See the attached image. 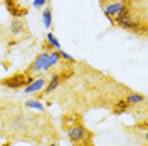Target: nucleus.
Here are the masks:
<instances>
[{
    "label": "nucleus",
    "mask_w": 148,
    "mask_h": 146,
    "mask_svg": "<svg viewBox=\"0 0 148 146\" xmlns=\"http://www.w3.org/2000/svg\"><path fill=\"white\" fill-rule=\"evenodd\" d=\"M61 61V50H52V52H49V57H47V62H46V67H44V71H49L51 67L54 64H57Z\"/></svg>",
    "instance_id": "1a4fd4ad"
},
{
    "label": "nucleus",
    "mask_w": 148,
    "mask_h": 146,
    "mask_svg": "<svg viewBox=\"0 0 148 146\" xmlns=\"http://www.w3.org/2000/svg\"><path fill=\"white\" fill-rule=\"evenodd\" d=\"M47 2H49V0H34V2H32V7L36 10H42V7L46 5Z\"/></svg>",
    "instance_id": "2eb2a0df"
},
{
    "label": "nucleus",
    "mask_w": 148,
    "mask_h": 146,
    "mask_svg": "<svg viewBox=\"0 0 148 146\" xmlns=\"http://www.w3.org/2000/svg\"><path fill=\"white\" fill-rule=\"evenodd\" d=\"M61 59H66V61H69V62H74V57L69 55L67 52H64V50H61Z\"/></svg>",
    "instance_id": "dca6fc26"
},
{
    "label": "nucleus",
    "mask_w": 148,
    "mask_h": 146,
    "mask_svg": "<svg viewBox=\"0 0 148 146\" xmlns=\"http://www.w3.org/2000/svg\"><path fill=\"white\" fill-rule=\"evenodd\" d=\"M47 40H49V44L54 47L56 50H61V42L57 40V37H56L52 32H49V34H47Z\"/></svg>",
    "instance_id": "f8f14e48"
},
{
    "label": "nucleus",
    "mask_w": 148,
    "mask_h": 146,
    "mask_svg": "<svg viewBox=\"0 0 148 146\" xmlns=\"http://www.w3.org/2000/svg\"><path fill=\"white\" fill-rule=\"evenodd\" d=\"M47 57H49V52H42V54L37 55V59L32 62V65L29 67L27 74H36V72H40V71H44V67H46V62H47Z\"/></svg>",
    "instance_id": "39448f33"
},
{
    "label": "nucleus",
    "mask_w": 148,
    "mask_h": 146,
    "mask_svg": "<svg viewBox=\"0 0 148 146\" xmlns=\"http://www.w3.org/2000/svg\"><path fill=\"white\" fill-rule=\"evenodd\" d=\"M3 146H10V145H3Z\"/></svg>",
    "instance_id": "6ab92c4d"
},
{
    "label": "nucleus",
    "mask_w": 148,
    "mask_h": 146,
    "mask_svg": "<svg viewBox=\"0 0 148 146\" xmlns=\"http://www.w3.org/2000/svg\"><path fill=\"white\" fill-rule=\"evenodd\" d=\"M125 101L130 102V104H140V102H145V96L140 94V92H133V94H128Z\"/></svg>",
    "instance_id": "9b49d317"
},
{
    "label": "nucleus",
    "mask_w": 148,
    "mask_h": 146,
    "mask_svg": "<svg viewBox=\"0 0 148 146\" xmlns=\"http://www.w3.org/2000/svg\"><path fill=\"white\" fill-rule=\"evenodd\" d=\"M114 24L120 29H126V30H138V27H143V25L140 24L138 17L128 9V5L121 10L118 17L114 18Z\"/></svg>",
    "instance_id": "f257e3e1"
},
{
    "label": "nucleus",
    "mask_w": 148,
    "mask_h": 146,
    "mask_svg": "<svg viewBox=\"0 0 148 146\" xmlns=\"http://www.w3.org/2000/svg\"><path fill=\"white\" fill-rule=\"evenodd\" d=\"M79 146H92V145H91V141H88V143H81Z\"/></svg>",
    "instance_id": "f3484780"
},
{
    "label": "nucleus",
    "mask_w": 148,
    "mask_h": 146,
    "mask_svg": "<svg viewBox=\"0 0 148 146\" xmlns=\"http://www.w3.org/2000/svg\"><path fill=\"white\" fill-rule=\"evenodd\" d=\"M61 81H62V76L61 74H54L52 76V79L46 84V87H44V91H46V94H51L52 91H56V87H59V84H61Z\"/></svg>",
    "instance_id": "6e6552de"
},
{
    "label": "nucleus",
    "mask_w": 148,
    "mask_h": 146,
    "mask_svg": "<svg viewBox=\"0 0 148 146\" xmlns=\"http://www.w3.org/2000/svg\"><path fill=\"white\" fill-rule=\"evenodd\" d=\"M116 108H118V109H114V113H116V114H121V113H126L128 108H131V104L126 102V101H120V102L116 104Z\"/></svg>",
    "instance_id": "4468645a"
},
{
    "label": "nucleus",
    "mask_w": 148,
    "mask_h": 146,
    "mask_svg": "<svg viewBox=\"0 0 148 146\" xmlns=\"http://www.w3.org/2000/svg\"><path fill=\"white\" fill-rule=\"evenodd\" d=\"M67 136L71 139V143L79 145V143H88L91 141V133L84 128L83 124H74L67 129Z\"/></svg>",
    "instance_id": "f03ea898"
},
{
    "label": "nucleus",
    "mask_w": 148,
    "mask_h": 146,
    "mask_svg": "<svg viewBox=\"0 0 148 146\" xmlns=\"http://www.w3.org/2000/svg\"><path fill=\"white\" fill-rule=\"evenodd\" d=\"M25 106H27V108L39 109V111H44V104H42L40 101H37V99H29L27 102H25Z\"/></svg>",
    "instance_id": "ddd939ff"
},
{
    "label": "nucleus",
    "mask_w": 148,
    "mask_h": 146,
    "mask_svg": "<svg viewBox=\"0 0 148 146\" xmlns=\"http://www.w3.org/2000/svg\"><path fill=\"white\" fill-rule=\"evenodd\" d=\"M51 146H57V145H56V143H52V145H51Z\"/></svg>",
    "instance_id": "a211bd4d"
},
{
    "label": "nucleus",
    "mask_w": 148,
    "mask_h": 146,
    "mask_svg": "<svg viewBox=\"0 0 148 146\" xmlns=\"http://www.w3.org/2000/svg\"><path fill=\"white\" fill-rule=\"evenodd\" d=\"M30 81H32L30 74H15V76H12L9 79H3L2 84L10 87V89H20L24 84H29Z\"/></svg>",
    "instance_id": "7ed1b4c3"
},
{
    "label": "nucleus",
    "mask_w": 148,
    "mask_h": 146,
    "mask_svg": "<svg viewBox=\"0 0 148 146\" xmlns=\"http://www.w3.org/2000/svg\"><path fill=\"white\" fill-rule=\"evenodd\" d=\"M42 24L46 29L52 27V10H51V7H46L42 10Z\"/></svg>",
    "instance_id": "9d476101"
},
{
    "label": "nucleus",
    "mask_w": 148,
    "mask_h": 146,
    "mask_svg": "<svg viewBox=\"0 0 148 146\" xmlns=\"http://www.w3.org/2000/svg\"><path fill=\"white\" fill-rule=\"evenodd\" d=\"M10 32H12L15 37L24 35V34L27 32V30H25V24H24L20 18H14V20H12V24H10Z\"/></svg>",
    "instance_id": "0eeeda50"
},
{
    "label": "nucleus",
    "mask_w": 148,
    "mask_h": 146,
    "mask_svg": "<svg viewBox=\"0 0 148 146\" xmlns=\"http://www.w3.org/2000/svg\"><path fill=\"white\" fill-rule=\"evenodd\" d=\"M126 7V2H123V0H118V2H113V3H108V5H104L103 9H104V15L110 18V22L114 24V18L120 15V12Z\"/></svg>",
    "instance_id": "20e7f679"
},
{
    "label": "nucleus",
    "mask_w": 148,
    "mask_h": 146,
    "mask_svg": "<svg viewBox=\"0 0 148 146\" xmlns=\"http://www.w3.org/2000/svg\"><path fill=\"white\" fill-rule=\"evenodd\" d=\"M46 77H37V79H32V81L29 82L27 86L24 87V92L25 94H32V92H39V91H42L44 87H46Z\"/></svg>",
    "instance_id": "423d86ee"
}]
</instances>
